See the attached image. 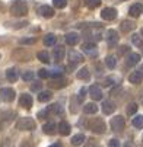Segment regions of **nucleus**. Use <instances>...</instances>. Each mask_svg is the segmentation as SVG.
<instances>
[{
	"label": "nucleus",
	"instance_id": "nucleus-1",
	"mask_svg": "<svg viewBox=\"0 0 143 147\" xmlns=\"http://www.w3.org/2000/svg\"><path fill=\"white\" fill-rule=\"evenodd\" d=\"M83 35H85L86 39H89L91 42L95 44V42L102 39V28L99 25H96V22H95V25H91V29L83 31Z\"/></svg>",
	"mask_w": 143,
	"mask_h": 147
},
{
	"label": "nucleus",
	"instance_id": "nucleus-2",
	"mask_svg": "<svg viewBox=\"0 0 143 147\" xmlns=\"http://www.w3.org/2000/svg\"><path fill=\"white\" fill-rule=\"evenodd\" d=\"M10 13L13 16H18V18L25 16L28 13V5H26V2H25V0H15V2L12 3V6H10Z\"/></svg>",
	"mask_w": 143,
	"mask_h": 147
},
{
	"label": "nucleus",
	"instance_id": "nucleus-3",
	"mask_svg": "<svg viewBox=\"0 0 143 147\" xmlns=\"http://www.w3.org/2000/svg\"><path fill=\"white\" fill-rule=\"evenodd\" d=\"M89 128L95 134H104L105 130H107V125H105L102 118H94V119L89 121Z\"/></svg>",
	"mask_w": 143,
	"mask_h": 147
},
{
	"label": "nucleus",
	"instance_id": "nucleus-4",
	"mask_svg": "<svg viewBox=\"0 0 143 147\" xmlns=\"http://www.w3.org/2000/svg\"><path fill=\"white\" fill-rule=\"evenodd\" d=\"M16 128L20 130V131H32L35 128V121L32 118H20L18 122H16Z\"/></svg>",
	"mask_w": 143,
	"mask_h": 147
},
{
	"label": "nucleus",
	"instance_id": "nucleus-5",
	"mask_svg": "<svg viewBox=\"0 0 143 147\" xmlns=\"http://www.w3.org/2000/svg\"><path fill=\"white\" fill-rule=\"evenodd\" d=\"M110 127H111V130L114 133H121L123 130H124V127H126V121L120 115L118 117H113L111 121H110Z\"/></svg>",
	"mask_w": 143,
	"mask_h": 147
},
{
	"label": "nucleus",
	"instance_id": "nucleus-6",
	"mask_svg": "<svg viewBox=\"0 0 143 147\" xmlns=\"http://www.w3.org/2000/svg\"><path fill=\"white\" fill-rule=\"evenodd\" d=\"M105 39H107V44L110 47H115L118 44V39H120V35L115 29H108L107 34H105Z\"/></svg>",
	"mask_w": 143,
	"mask_h": 147
},
{
	"label": "nucleus",
	"instance_id": "nucleus-7",
	"mask_svg": "<svg viewBox=\"0 0 143 147\" xmlns=\"http://www.w3.org/2000/svg\"><path fill=\"white\" fill-rule=\"evenodd\" d=\"M15 96H16V93L12 88H2L0 89V98L5 102H12L15 99Z\"/></svg>",
	"mask_w": 143,
	"mask_h": 147
},
{
	"label": "nucleus",
	"instance_id": "nucleus-8",
	"mask_svg": "<svg viewBox=\"0 0 143 147\" xmlns=\"http://www.w3.org/2000/svg\"><path fill=\"white\" fill-rule=\"evenodd\" d=\"M38 13L43 16V18H45V19H50V18H53L54 15H56V12H54V9L51 7V6H48V5H43V6H39L38 7Z\"/></svg>",
	"mask_w": 143,
	"mask_h": 147
},
{
	"label": "nucleus",
	"instance_id": "nucleus-9",
	"mask_svg": "<svg viewBox=\"0 0 143 147\" xmlns=\"http://www.w3.org/2000/svg\"><path fill=\"white\" fill-rule=\"evenodd\" d=\"M48 85H50L51 89H63V88L67 86V80L64 77H54Z\"/></svg>",
	"mask_w": 143,
	"mask_h": 147
},
{
	"label": "nucleus",
	"instance_id": "nucleus-10",
	"mask_svg": "<svg viewBox=\"0 0 143 147\" xmlns=\"http://www.w3.org/2000/svg\"><path fill=\"white\" fill-rule=\"evenodd\" d=\"M101 18L104 20H114L117 18V10L114 7H105L101 12Z\"/></svg>",
	"mask_w": 143,
	"mask_h": 147
},
{
	"label": "nucleus",
	"instance_id": "nucleus-11",
	"mask_svg": "<svg viewBox=\"0 0 143 147\" xmlns=\"http://www.w3.org/2000/svg\"><path fill=\"white\" fill-rule=\"evenodd\" d=\"M32 103H34L32 96H31V95H28V93H24L22 96L19 98V105H20L22 108H25V109H31Z\"/></svg>",
	"mask_w": 143,
	"mask_h": 147
},
{
	"label": "nucleus",
	"instance_id": "nucleus-12",
	"mask_svg": "<svg viewBox=\"0 0 143 147\" xmlns=\"http://www.w3.org/2000/svg\"><path fill=\"white\" fill-rule=\"evenodd\" d=\"M88 92H89V96H91L94 100H101V99H102V89H101L98 85H92Z\"/></svg>",
	"mask_w": 143,
	"mask_h": 147
},
{
	"label": "nucleus",
	"instance_id": "nucleus-13",
	"mask_svg": "<svg viewBox=\"0 0 143 147\" xmlns=\"http://www.w3.org/2000/svg\"><path fill=\"white\" fill-rule=\"evenodd\" d=\"M82 50H83L85 54L91 55V57H96L98 54V50H96V45L94 42H85L83 45H82Z\"/></svg>",
	"mask_w": 143,
	"mask_h": 147
},
{
	"label": "nucleus",
	"instance_id": "nucleus-14",
	"mask_svg": "<svg viewBox=\"0 0 143 147\" xmlns=\"http://www.w3.org/2000/svg\"><path fill=\"white\" fill-rule=\"evenodd\" d=\"M57 131H58L61 136H69L70 131H72V127H70V124H69V122L61 121V122L57 125Z\"/></svg>",
	"mask_w": 143,
	"mask_h": 147
},
{
	"label": "nucleus",
	"instance_id": "nucleus-15",
	"mask_svg": "<svg viewBox=\"0 0 143 147\" xmlns=\"http://www.w3.org/2000/svg\"><path fill=\"white\" fill-rule=\"evenodd\" d=\"M18 77H19V71H18L16 67H10V69L6 70V79H7L10 83H15V82L18 80Z\"/></svg>",
	"mask_w": 143,
	"mask_h": 147
},
{
	"label": "nucleus",
	"instance_id": "nucleus-16",
	"mask_svg": "<svg viewBox=\"0 0 143 147\" xmlns=\"http://www.w3.org/2000/svg\"><path fill=\"white\" fill-rule=\"evenodd\" d=\"M79 42V34L77 32H67L66 34V44L67 45H76Z\"/></svg>",
	"mask_w": 143,
	"mask_h": 147
},
{
	"label": "nucleus",
	"instance_id": "nucleus-17",
	"mask_svg": "<svg viewBox=\"0 0 143 147\" xmlns=\"http://www.w3.org/2000/svg\"><path fill=\"white\" fill-rule=\"evenodd\" d=\"M139 61H140V55L137 53H129L127 57H126V64L127 66H136Z\"/></svg>",
	"mask_w": 143,
	"mask_h": 147
},
{
	"label": "nucleus",
	"instance_id": "nucleus-18",
	"mask_svg": "<svg viewBox=\"0 0 143 147\" xmlns=\"http://www.w3.org/2000/svg\"><path fill=\"white\" fill-rule=\"evenodd\" d=\"M115 111V103L113 100H104V103H102V112L110 115Z\"/></svg>",
	"mask_w": 143,
	"mask_h": 147
},
{
	"label": "nucleus",
	"instance_id": "nucleus-19",
	"mask_svg": "<svg viewBox=\"0 0 143 147\" xmlns=\"http://www.w3.org/2000/svg\"><path fill=\"white\" fill-rule=\"evenodd\" d=\"M43 131H44L45 134H48V136H53V134H56V133H57V124H56V122H53V121H50V122L44 124Z\"/></svg>",
	"mask_w": 143,
	"mask_h": 147
},
{
	"label": "nucleus",
	"instance_id": "nucleus-20",
	"mask_svg": "<svg viewBox=\"0 0 143 147\" xmlns=\"http://www.w3.org/2000/svg\"><path fill=\"white\" fill-rule=\"evenodd\" d=\"M69 58H70L72 64H77V63L83 61V55H82L80 53H77V51H75V50H72V51L69 53Z\"/></svg>",
	"mask_w": 143,
	"mask_h": 147
},
{
	"label": "nucleus",
	"instance_id": "nucleus-21",
	"mask_svg": "<svg viewBox=\"0 0 143 147\" xmlns=\"http://www.w3.org/2000/svg\"><path fill=\"white\" fill-rule=\"evenodd\" d=\"M142 12H143V5H142V3H134L133 6H130V10H129L130 16H133V18L140 16Z\"/></svg>",
	"mask_w": 143,
	"mask_h": 147
},
{
	"label": "nucleus",
	"instance_id": "nucleus-22",
	"mask_svg": "<svg viewBox=\"0 0 143 147\" xmlns=\"http://www.w3.org/2000/svg\"><path fill=\"white\" fill-rule=\"evenodd\" d=\"M129 82L133 83V85H139V83L143 82V74L140 71H133L130 76H129Z\"/></svg>",
	"mask_w": 143,
	"mask_h": 147
},
{
	"label": "nucleus",
	"instance_id": "nucleus-23",
	"mask_svg": "<svg viewBox=\"0 0 143 147\" xmlns=\"http://www.w3.org/2000/svg\"><path fill=\"white\" fill-rule=\"evenodd\" d=\"M76 76H77V79H79V80H85V82H88V80L91 79V73H89V70H88L86 67L79 69V70H77V73H76Z\"/></svg>",
	"mask_w": 143,
	"mask_h": 147
},
{
	"label": "nucleus",
	"instance_id": "nucleus-24",
	"mask_svg": "<svg viewBox=\"0 0 143 147\" xmlns=\"http://www.w3.org/2000/svg\"><path fill=\"white\" fill-rule=\"evenodd\" d=\"M56 41H57V38H56L54 34H47L43 39V42H44L45 47H53V45H56Z\"/></svg>",
	"mask_w": 143,
	"mask_h": 147
},
{
	"label": "nucleus",
	"instance_id": "nucleus-25",
	"mask_svg": "<svg viewBox=\"0 0 143 147\" xmlns=\"http://www.w3.org/2000/svg\"><path fill=\"white\" fill-rule=\"evenodd\" d=\"M64 54H66V50H64V47H56L54 48V53H53V55H54V58L57 60V61H61L64 58Z\"/></svg>",
	"mask_w": 143,
	"mask_h": 147
},
{
	"label": "nucleus",
	"instance_id": "nucleus-26",
	"mask_svg": "<svg viewBox=\"0 0 143 147\" xmlns=\"http://www.w3.org/2000/svg\"><path fill=\"white\" fill-rule=\"evenodd\" d=\"M83 112L88 114V115H91V114H96V112H98V107H96L94 102H89V103H86L85 107H83Z\"/></svg>",
	"mask_w": 143,
	"mask_h": 147
},
{
	"label": "nucleus",
	"instance_id": "nucleus-27",
	"mask_svg": "<svg viewBox=\"0 0 143 147\" xmlns=\"http://www.w3.org/2000/svg\"><path fill=\"white\" fill-rule=\"evenodd\" d=\"M85 140H86L85 134H75L72 137V144L73 146H82V144L85 143Z\"/></svg>",
	"mask_w": 143,
	"mask_h": 147
},
{
	"label": "nucleus",
	"instance_id": "nucleus-28",
	"mask_svg": "<svg viewBox=\"0 0 143 147\" xmlns=\"http://www.w3.org/2000/svg\"><path fill=\"white\" fill-rule=\"evenodd\" d=\"M120 28H121L123 32H130V31H133L136 28V24L134 22H130V20H124V22L120 25Z\"/></svg>",
	"mask_w": 143,
	"mask_h": 147
},
{
	"label": "nucleus",
	"instance_id": "nucleus-29",
	"mask_svg": "<svg viewBox=\"0 0 143 147\" xmlns=\"http://www.w3.org/2000/svg\"><path fill=\"white\" fill-rule=\"evenodd\" d=\"M51 98H53V93L50 90H43V92L38 93V100L39 102H48Z\"/></svg>",
	"mask_w": 143,
	"mask_h": 147
},
{
	"label": "nucleus",
	"instance_id": "nucleus-30",
	"mask_svg": "<svg viewBox=\"0 0 143 147\" xmlns=\"http://www.w3.org/2000/svg\"><path fill=\"white\" fill-rule=\"evenodd\" d=\"M131 44H133L134 47L142 48V47H143V39H142V35H139V34H133V35H131Z\"/></svg>",
	"mask_w": 143,
	"mask_h": 147
},
{
	"label": "nucleus",
	"instance_id": "nucleus-31",
	"mask_svg": "<svg viewBox=\"0 0 143 147\" xmlns=\"http://www.w3.org/2000/svg\"><path fill=\"white\" fill-rule=\"evenodd\" d=\"M105 66H107L110 70H114L115 66H117V58H115L114 55H108V57L105 58Z\"/></svg>",
	"mask_w": 143,
	"mask_h": 147
},
{
	"label": "nucleus",
	"instance_id": "nucleus-32",
	"mask_svg": "<svg viewBox=\"0 0 143 147\" xmlns=\"http://www.w3.org/2000/svg\"><path fill=\"white\" fill-rule=\"evenodd\" d=\"M37 57H38V60L41 63H45V64H48V63H50V54L47 51H39L37 54Z\"/></svg>",
	"mask_w": 143,
	"mask_h": 147
},
{
	"label": "nucleus",
	"instance_id": "nucleus-33",
	"mask_svg": "<svg viewBox=\"0 0 143 147\" xmlns=\"http://www.w3.org/2000/svg\"><path fill=\"white\" fill-rule=\"evenodd\" d=\"M50 112L54 114V115H61V114H63V108H61L60 103H53L50 107Z\"/></svg>",
	"mask_w": 143,
	"mask_h": 147
},
{
	"label": "nucleus",
	"instance_id": "nucleus-34",
	"mask_svg": "<svg viewBox=\"0 0 143 147\" xmlns=\"http://www.w3.org/2000/svg\"><path fill=\"white\" fill-rule=\"evenodd\" d=\"M85 3L89 9H95V7H99L101 3H102V0H85Z\"/></svg>",
	"mask_w": 143,
	"mask_h": 147
},
{
	"label": "nucleus",
	"instance_id": "nucleus-35",
	"mask_svg": "<svg viewBox=\"0 0 143 147\" xmlns=\"http://www.w3.org/2000/svg\"><path fill=\"white\" fill-rule=\"evenodd\" d=\"M131 122H133V125H134L136 128H142V127H143V115H137V117H134Z\"/></svg>",
	"mask_w": 143,
	"mask_h": 147
},
{
	"label": "nucleus",
	"instance_id": "nucleus-36",
	"mask_svg": "<svg viewBox=\"0 0 143 147\" xmlns=\"http://www.w3.org/2000/svg\"><path fill=\"white\" fill-rule=\"evenodd\" d=\"M53 5L57 9H64L67 6V0H53Z\"/></svg>",
	"mask_w": 143,
	"mask_h": 147
},
{
	"label": "nucleus",
	"instance_id": "nucleus-37",
	"mask_svg": "<svg viewBox=\"0 0 143 147\" xmlns=\"http://www.w3.org/2000/svg\"><path fill=\"white\" fill-rule=\"evenodd\" d=\"M22 79H24V82H32L35 79V73L34 71H25L22 74Z\"/></svg>",
	"mask_w": 143,
	"mask_h": 147
},
{
	"label": "nucleus",
	"instance_id": "nucleus-38",
	"mask_svg": "<svg viewBox=\"0 0 143 147\" xmlns=\"http://www.w3.org/2000/svg\"><path fill=\"white\" fill-rule=\"evenodd\" d=\"M137 108H139L137 103H130L129 107H127V114H129V115H134V114L137 112Z\"/></svg>",
	"mask_w": 143,
	"mask_h": 147
},
{
	"label": "nucleus",
	"instance_id": "nucleus-39",
	"mask_svg": "<svg viewBox=\"0 0 143 147\" xmlns=\"http://www.w3.org/2000/svg\"><path fill=\"white\" fill-rule=\"evenodd\" d=\"M38 77H39V79H48V77H50L48 70H47V69H41V70L38 71Z\"/></svg>",
	"mask_w": 143,
	"mask_h": 147
},
{
	"label": "nucleus",
	"instance_id": "nucleus-40",
	"mask_svg": "<svg viewBox=\"0 0 143 147\" xmlns=\"http://www.w3.org/2000/svg\"><path fill=\"white\" fill-rule=\"evenodd\" d=\"M19 42H20V45H32L35 42V39L34 38H25V39H20Z\"/></svg>",
	"mask_w": 143,
	"mask_h": 147
},
{
	"label": "nucleus",
	"instance_id": "nucleus-41",
	"mask_svg": "<svg viewBox=\"0 0 143 147\" xmlns=\"http://www.w3.org/2000/svg\"><path fill=\"white\" fill-rule=\"evenodd\" d=\"M41 86H43V85H41V82L32 83V85H31V90H32V92H39V90H41Z\"/></svg>",
	"mask_w": 143,
	"mask_h": 147
},
{
	"label": "nucleus",
	"instance_id": "nucleus-42",
	"mask_svg": "<svg viewBox=\"0 0 143 147\" xmlns=\"http://www.w3.org/2000/svg\"><path fill=\"white\" fill-rule=\"evenodd\" d=\"M85 147H101V146H99V143H96L95 140H92V138H91V140L86 143V146H85Z\"/></svg>",
	"mask_w": 143,
	"mask_h": 147
},
{
	"label": "nucleus",
	"instance_id": "nucleus-43",
	"mask_svg": "<svg viewBox=\"0 0 143 147\" xmlns=\"http://www.w3.org/2000/svg\"><path fill=\"white\" fill-rule=\"evenodd\" d=\"M85 96H86V89H85V88H82V89L79 90V100L82 102V100L85 99Z\"/></svg>",
	"mask_w": 143,
	"mask_h": 147
},
{
	"label": "nucleus",
	"instance_id": "nucleus-44",
	"mask_svg": "<svg viewBox=\"0 0 143 147\" xmlns=\"http://www.w3.org/2000/svg\"><path fill=\"white\" fill-rule=\"evenodd\" d=\"M110 147H120V140L111 138V140H110Z\"/></svg>",
	"mask_w": 143,
	"mask_h": 147
},
{
	"label": "nucleus",
	"instance_id": "nucleus-45",
	"mask_svg": "<svg viewBox=\"0 0 143 147\" xmlns=\"http://www.w3.org/2000/svg\"><path fill=\"white\" fill-rule=\"evenodd\" d=\"M129 51H130V47H127V45H123V47L120 48L118 54H120V55H123V54H126V53H129Z\"/></svg>",
	"mask_w": 143,
	"mask_h": 147
},
{
	"label": "nucleus",
	"instance_id": "nucleus-46",
	"mask_svg": "<svg viewBox=\"0 0 143 147\" xmlns=\"http://www.w3.org/2000/svg\"><path fill=\"white\" fill-rule=\"evenodd\" d=\"M104 85H105V86H111V85H113V79H111V77H108V79L105 80Z\"/></svg>",
	"mask_w": 143,
	"mask_h": 147
},
{
	"label": "nucleus",
	"instance_id": "nucleus-47",
	"mask_svg": "<svg viewBox=\"0 0 143 147\" xmlns=\"http://www.w3.org/2000/svg\"><path fill=\"white\" fill-rule=\"evenodd\" d=\"M48 147H63V146H61V143H54V144H51Z\"/></svg>",
	"mask_w": 143,
	"mask_h": 147
},
{
	"label": "nucleus",
	"instance_id": "nucleus-48",
	"mask_svg": "<svg viewBox=\"0 0 143 147\" xmlns=\"http://www.w3.org/2000/svg\"><path fill=\"white\" fill-rule=\"evenodd\" d=\"M20 147H32V146H31V143H28V141H26V143H24Z\"/></svg>",
	"mask_w": 143,
	"mask_h": 147
},
{
	"label": "nucleus",
	"instance_id": "nucleus-49",
	"mask_svg": "<svg viewBox=\"0 0 143 147\" xmlns=\"http://www.w3.org/2000/svg\"><path fill=\"white\" fill-rule=\"evenodd\" d=\"M139 70H140V73H142V74H143V64H142V66H140V69H139Z\"/></svg>",
	"mask_w": 143,
	"mask_h": 147
},
{
	"label": "nucleus",
	"instance_id": "nucleus-50",
	"mask_svg": "<svg viewBox=\"0 0 143 147\" xmlns=\"http://www.w3.org/2000/svg\"><path fill=\"white\" fill-rule=\"evenodd\" d=\"M140 35H142V36H143V28H142V31H140Z\"/></svg>",
	"mask_w": 143,
	"mask_h": 147
}]
</instances>
